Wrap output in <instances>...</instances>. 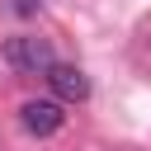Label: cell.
I'll use <instances>...</instances> for the list:
<instances>
[{
    "label": "cell",
    "mask_w": 151,
    "mask_h": 151,
    "mask_svg": "<svg viewBox=\"0 0 151 151\" xmlns=\"http://www.w3.org/2000/svg\"><path fill=\"white\" fill-rule=\"evenodd\" d=\"M5 61H9L19 76H47V66H52L57 57H52V42H47V38L19 33V38L5 42Z\"/></svg>",
    "instance_id": "1"
},
{
    "label": "cell",
    "mask_w": 151,
    "mask_h": 151,
    "mask_svg": "<svg viewBox=\"0 0 151 151\" xmlns=\"http://www.w3.org/2000/svg\"><path fill=\"white\" fill-rule=\"evenodd\" d=\"M47 85H52L57 104H85V99H90V76H85L80 66L52 61V66H47Z\"/></svg>",
    "instance_id": "2"
},
{
    "label": "cell",
    "mask_w": 151,
    "mask_h": 151,
    "mask_svg": "<svg viewBox=\"0 0 151 151\" xmlns=\"http://www.w3.org/2000/svg\"><path fill=\"white\" fill-rule=\"evenodd\" d=\"M19 123H24L33 137H52V132H61L66 113H61V104H57V99H28V104L19 109Z\"/></svg>",
    "instance_id": "3"
}]
</instances>
